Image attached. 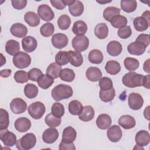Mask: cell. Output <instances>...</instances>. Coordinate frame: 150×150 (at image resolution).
<instances>
[{
  "label": "cell",
  "instance_id": "6da1fadb",
  "mask_svg": "<svg viewBox=\"0 0 150 150\" xmlns=\"http://www.w3.org/2000/svg\"><path fill=\"white\" fill-rule=\"evenodd\" d=\"M72 88L68 85L60 84L55 86L52 90V98L56 101L67 99L73 96Z\"/></svg>",
  "mask_w": 150,
  "mask_h": 150
},
{
  "label": "cell",
  "instance_id": "7a4b0ae2",
  "mask_svg": "<svg viewBox=\"0 0 150 150\" xmlns=\"http://www.w3.org/2000/svg\"><path fill=\"white\" fill-rule=\"evenodd\" d=\"M144 76L134 71L126 73L122 79L123 84L129 88H135L142 86Z\"/></svg>",
  "mask_w": 150,
  "mask_h": 150
},
{
  "label": "cell",
  "instance_id": "3957f363",
  "mask_svg": "<svg viewBox=\"0 0 150 150\" xmlns=\"http://www.w3.org/2000/svg\"><path fill=\"white\" fill-rule=\"evenodd\" d=\"M36 144V138L34 134L28 133L16 141V146L20 150H29L33 148Z\"/></svg>",
  "mask_w": 150,
  "mask_h": 150
},
{
  "label": "cell",
  "instance_id": "277c9868",
  "mask_svg": "<svg viewBox=\"0 0 150 150\" xmlns=\"http://www.w3.org/2000/svg\"><path fill=\"white\" fill-rule=\"evenodd\" d=\"M46 111V107L40 101L32 103L28 108V112L32 118L35 120L40 119Z\"/></svg>",
  "mask_w": 150,
  "mask_h": 150
},
{
  "label": "cell",
  "instance_id": "5b68a950",
  "mask_svg": "<svg viewBox=\"0 0 150 150\" xmlns=\"http://www.w3.org/2000/svg\"><path fill=\"white\" fill-rule=\"evenodd\" d=\"M13 63L18 69H25L30 64L31 57L26 53L19 52L13 56Z\"/></svg>",
  "mask_w": 150,
  "mask_h": 150
},
{
  "label": "cell",
  "instance_id": "8992f818",
  "mask_svg": "<svg viewBox=\"0 0 150 150\" xmlns=\"http://www.w3.org/2000/svg\"><path fill=\"white\" fill-rule=\"evenodd\" d=\"M73 48L77 52H83L89 46V40L85 35H77L71 42Z\"/></svg>",
  "mask_w": 150,
  "mask_h": 150
},
{
  "label": "cell",
  "instance_id": "52a82bcc",
  "mask_svg": "<svg viewBox=\"0 0 150 150\" xmlns=\"http://www.w3.org/2000/svg\"><path fill=\"white\" fill-rule=\"evenodd\" d=\"M38 15L43 21L46 22H49L54 18V12L46 4H42L38 6Z\"/></svg>",
  "mask_w": 150,
  "mask_h": 150
},
{
  "label": "cell",
  "instance_id": "ba28073f",
  "mask_svg": "<svg viewBox=\"0 0 150 150\" xmlns=\"http://www.w3.org/2000/svg\"><path fill=\"white\" fill-rule=\"evenodd\" d=\"M128 103L130 108L134 110H138L143 106L144 99L141 94L132 93L128 96Z\"/></svg>",
  "mask_w": 150,
  "mask_h": 150
},
{
  "label": "cell",
  "instance_id": "9c48e42d",
  "mask_svg": "<svg viewBox=\"0 0 150 150\" xmlns=\"http://www.w3.org/2000/svg\"><path fill=\"white\" fill-rule=\"evenodd\" d=\"M0 138L3 144L7 146H13L17 141L15 134L7 129L0 130Z\"/></svg>",
  "mask_w": 150,
  "mask_h": 150
},
{
  "label": "cell",
  "instance_id": "30bf717a",
  "mask_svg": "<svg viewBox=\"0 0 150 150\" xmlns=\"http://www.w3.org/2000/svg\"><path fill=\"white\" fill-rule=\"evenodd\" d=\"M10 108L13 113L20 114L24 112L27 108V104L21 98H15L10 103Z\"/></svg>",
  "mask_w": 150,
  "mask_h": 150
},
{
  "label": "cell",
  "instance_id": "8fae6325",
  "mask_svg": "<svg viewBox=\"0 0 150 150\" xmlns=\"http://www.w3.org/2000/svg\"><path fill=\"white\" fill-rule=\"evenodd\" d=\"M122 135L121 129L118 125H113L108 128L107 136L108 139L112 142L119 141Z\"/></svg>",
  "mask_w": 150,
  "mask_h": 150
},
{
  "label": "cell",
  "instance_id": "7c38bea8",
  "mask_svg": "<svg viewBox=\"0 0 150 150\" xmlns=\"http://www.w3.org/2000/svg\"><path fill=\"white\" fill-rule=\"evenodd\" d=\"M52 43L53 46L59 49H61L66 47L68 44L67 36L61 33L54 34L52 38Z\"/></svg>",
  "mask_w": 150,
  "mask_h": 150
},
{
  "label": "cell",
  "instance_id": "4fadbf2b",
  "mask_svg": "<svg viewBox=\"0 0 150 150\" xmlns=\"http://www.w3.org/2000/svg\"><path fill=\"white\" fill-rule=\"evenodd\" d=\"M59 137V132L54 128L50 127L45 130L42 134V139L44 142L51 144L54 143Z\"/></svg>",
  "mask_w": 150,
  "mask_h": 150
},
{
  "label": "cell",
  "instance_id": "5bb4252c",
  "mask_svg": "<svg viewBox=\"0 0 150 150\" xmlns=\"http://www.w3.org/2000/svg\"><path fill=\"white\" fill-rule=\"evenodd\" d=\"M22 48L25 52L31 53L35 50L38 46L36 39L30 36H25L22 40Z\"/></svg>",
  "mask_w": 150,
  "mask_h": 150
},
{
  "label": "cell",
  "instance_id": "9a60e30c",
  "mask_svg": "<svg viewBox=\"0 0 150 150\" xmlns=\"http://www.w3.org/2000/svg\"><path fill=\"white\" fill-rule=\"evenodd\" d=\"M10 32L15 37L18 38H23L28 33V28L23 24L21 23H16L11 26Z\"/></svg>",
  "mask_w": 150,
  "mask_h": 150
},
{
  "label": "cell",
  "instance_id": "2e32d148",
  "mask_svg": "<svg viewBox=\"0 0 150 150\" xmlns=\"http://www.w3.org/2000/svg\"><path fill=\"white\" fill-rule=\"evenodd\" d=\"M67 57L69 62L74 67H80L83 63V57L79 52L69 50L67 51Z\"/></svg>",
  "mask_w": 150,
  "mask_h": 150
},
{
  "label": "cell",
  "instance_id": "e0dca14e",
  "mask_svg": "<svg viewBox=\"0 0 150 150\" xmlns=\"http://www.w3.org/2000/svg\"><path fill=\"white\" fill-rule=\"evenodd\" d=\"M15 129L20 132H25L31 127V122L26 117H20L16 120L14 123Z\"/></svg>",
  "mask_w": 150,
  "mask_h": 150
},
{
  "label": "cell",
  "instance_id": "ac0fdd59",
  "mask_svg": "<svg viewBox=\"0 0 150 150\" xmlns=\"http://www.w3.org/2000/svg\"><path fill=\"white\" fill-rule=\"evenodd\" d=\"M146 49V46L142 43L134 42L129 45L127 47V50L131 54L139 56L142 54Z\"/></svg>",
  "mask_w": 150,
  "mask_h": 150
},
{
  "label": "cell",
  "instance_id": "d6986e66",
  "mask_svg": "<svg viewBox=\"0 0 150 150\" xmlns=\"http://www.w3.org/2000/svg\"><path fill=\"white\" fill-rule=\"evenodd\" d=\"M96 124L97 127L101 129H108L112 122L111 117L107 114H100L96 120Z\"/></svg>",
  "mask_w": 150,
  "mask_h": 150
},
{
  "label": "cell",
  "instance_id": "ffe728a7",
  "mask_svg": "<svg viewBox=\"0 0 150 150\" xmlns=\"http://www.w3.org/2000/svg\"><path fill=\"white\" fill-rule=\"evenodd\" d=\"M122 50L121 44L116 40L110 41L107 46V52L111 56H118Z\"/></svg>",
  "mask_w": 150,
  "mask_h": 150
},
{
  "label": "cell",
  "instance_id": "44dd1931",
  "mask_svg": "<svg viewBox=\"0 0 150 150\" xmlns=\"http://www.w3.org/2000/svg\"><path fill=\"white\" fill-rule=\"evenodd\" d=\"M118 124L125 129L133 128L136 124L135 120L133 117L129 115H123L118 120Z\"/></svg>",
  "mask_w": 150,
  "mask_h": 150
},
{
  "label": "cell",
  "instance_id": "7402d4cb",
  "mask_svg": "<svg viewBox=\"0 0 150 150\" xmlns=\"http://www.w3.org/2000/svg\"><path fill=\"white\" fill-rule=\"evenodd\" d=\"M86 76L87 79L93 82H96L102 77V72L101 70L97 67H90L86 72Z\"/></svg>",
  "mask_w": 150,
  "mask_h": 150
},
{
  "label": "cell",
  "instance_id": "603a6c76",
  "mask_svg": "<svg viewBox=\"0 0 150 150\" xmlns=\"http://www.w3.org/2000/svg\"><path fill=\"white\" fill-rule=\"evenodd\" d=\"M135 140L138 145L141 146H146L150 141L149 134L147 131L141 130L136 134Z\"/></svg>",
  "mask_w": 150,
  "mask_h": 150
},
{
  "label": "cell",
  "instance_id": "cb8c5ba5",
  "mask_svg": "<svg viewBox=\"0 0 150 150\" xmlns=\"http://www.w3.org/2000/svg\"><path fill=\"white\" fill-rule=\"evenodd\" d=\"M94 110L91 105H86L83 107L81 113L79 115V118L84 122L92 120L94 117Z\"/></svg>",
  "mask_w": 150,
  "mask_h": 150
},
{
  "label": "cell",
  "instance_id": "d4e9b609",
  "mask_svg": "<svg viewBox=\"0 0 150 150\" xmlns=\"http://www.w3.org/2000/svg\"><path fill=\"white\" fill-rule=\"evenodd\" d=\"M77 136L76 131L71 127L65 128L63 131L62 141L65 142H73Z\"/></svg>",
  "mask_w": 150,
  "mask_h": 150
},
{
  "label": "cell",
  "instance_id": "484cf974",
  "mask_svg": "<svg viewBox=\"0 0 150 150\" xmlns=\"http://www.w3.org/2000/svg\"><path fill=\"white\" fill-rule=\"evenodd\" d=\"M69 11L72 16H79L84 11L83 4L80 1L74 0L73 3L69 6Z\"/></svg>",
  "mask_w": 150,
  "mask_h": 150
},
{
  "label": "cell",
  "instance_id": "4316f807",
  "mask_svg": "<svg viewBox=\"0 0 150 150\" xmlns=\"http://www.w3.org/2000/svg\"><path fill=\"white\" fill-rule=\"evenodd\" d=\"M24 20L31 27H36L40 23L39 15L32 11L28 12L25 14Z\"/></svg>",
  "mask_w": 150,
  "mask_h": 150
},
{
  "label": "cell",
  "instance_id": "83f0119b",
  "mask_svg": "<svg viewBox=\"0 0 150 150\" xmlns=\"http://www.w3.org/2000/svg\"><path fill=\"white\" fill-rule=\"evenodd\" d=\"M20 50L19 43L13 39H11L7 41L5 45V51L6 53L11 56H15L19 53Z\"/></svg>",
  "mask_w": 150,
  "mask_h": 150
},
{
  "label": "cell",
  "instance_id": "f1b7e54d",
  "mask_svg": "<svg viewBox=\"0 0 150 150\" xmlns=\"http://www.w3.org/2000/svg\"><path fill=\"white\" fill-rule=\"evenodd\" d=\"M133 25L136 30L138 32H143L148 28L149 23H148L142 16H138L134 19Z\"/></svg>",
  "mask_w": 150,
  "mask_h": 150
},
{
  "label": "cell",
  "instance_id": "f546056e",
  "mask_svg": "<svg viewBox=\"0 0 150 150\" xmlns=\"http://www.w3.org/2000/svg\"><path fill=\"white\" fill-rule=\"evenodd\" d=\"M94 34L100 39L106 38L108 34V28L106 23H100L97 24L94 28Z\"/></svg>",
  "mask_w": 150,
  "mask_h": 150
},
{
  "label": "cell",
  "instance_id": "4dcf8cb0",
  "mask_svg": "<svg viewBox=\"0 0 150 150\" xmlns=\"http://www.w3.org/2000/svg\"><path fill=\"white\" fill-rule=\"evenodd\" d=\"M88 59L90 62L93 64H100L103 61L104 56L100 50L93 49L88 53Z\"/></svg>",
  "mask_w": 150,
  "mask_h": 150
},
{
  "label": "cell",
  "instance_id": "1f68e13d",
  "mask_svg": "<svg viewBox=\"0 0 150 150\" xmlns=\"http://www.w3.org/2000/svg\"><path fill=\"white\" fill-rule=\"evenodd\" d=\"M105 69L107 73L111 75H115L120 71L121 66L117 61L109 60L105 64Z\"/></svg>",
  "mask_w": 150,
  "mask_h": 150
},
{
  "label": "cell",
  "instance_id": "d6a6232c",
  "mask_svg": "<svg viewBox=\"0 0 150 150\" xmlns=\"http://www.w3.org/2000/svg\"><path fill=\"white\" fill-rule=\"evenodd\" d=\"M120 6L123 11L131 13L137 9V2L135 0H122L120 2Z\"/></svg>",
  "mask_w": 150,
  "mask_h": 150
},
{
  "label": "cell",
  "instance_id": "836d02e7",
  "mask_svg": "<svg viewBox=\"0 0 150 150\" xmlns=\"http://www.w3.org/2000/svg\"><path fill=\"white\" fill-rule=\"evenodd\" d=\"M87 30V25L83 21H76L73 26L72 31L77 35H84Z\"/></svg>",
  "mask_w": 150,
  "mask_h": 150
},
{
  "label": "cell",
  "instance_id": "e575fe53",
  "mask_svg": "<svg viewBox=\"0 0 150 150\" xmlns=\"http://www.w3.org/2000/svg\"><path fill=\"white\" fill-rule=\"evenodd\" d=\"M38 86L42 89L49 88L54 83V79L47 74H42L37 81Z\"/></svg>",
  "mask_w": 150,
  "mask_h": 150
},
{
  "label": "cell",
  "instance_id": "d590c367",
  "mask_svg": "<svg viewBox=\"0 0 150 150\" xmlns=\"http://www.w3.org/2000/svg\"><path fill=\"white\" fill-rule=\"evenodd\" d=\"M75 73L74 71L69 68H64L60 70L59 77L63 81L67 82H71L75 79Z\"/></svg>",
  "mask_w": 150,
  "mask_h": 150
},
{
  "label": "cell",
  "instance_id": "8d00e7d4",
  "mask_svg": "<svg viewBox=\"0 0 150 150\" xmlns=\"http://www.w3.org/2000/svg\"><path fill=\"white\" fill-rule=\"evenodd\" d=\"M120 9L115 6L107 7L103 12V17L105 21L110 22L114 16L120 15Z\"/></svg>",
  "mask_w": 150,
  "mask_h": 150
},
{
  "label": "cell",
  "instance_id": "74e56055",
  "mask_svg": "<svg viewBox=\"0 0 150 150\" xmlns=\"http://www.w3.org/2000/svg\"><path fill=\"white\" fill-rule=\"evenodd\" d=\"M83 108L82 104L78 100H74L71 101L68 105L69 112L74 115H79Z\"/></svg>",
  "mask_w": 150,
  "mask_h": 150
},
{
  "label": "cell",
  "instance_id": "f35d334b",
  "mask_svg": "<svg viewBox=\"0 0 150 150\" xmlns=\"http://www.w3.org/2000/svg\"><path fill=\"white\" fill-rule=\"evenodd\" d=\"M62 69V66L59 65L56 62L52 63L46 69V74L53 79H57L59 77V73Z\"/></svg>",
  "mask_w": 150,
  "mask_h": 150
},
{
  "label": "cell",
  "instance_id": "ab89813d",
  "mask_svg": "<svg viewBox=\"0 0 150 150\" xmlns=\"http://www.w3.org/2000/svg\"><path fill=\"white\" fill-rule=\"evenodd\" d=\"M39 90L38 87L33 84L28 83L25 85L24 88V94L25 96L29 98L32 99L35 98L38 94Z\"/></svg>",
  "mask_w": 150,
  "mask_h": 150
},
{
  "label": "cell",
  "instance_id": "60d3db41",
  "mask_svg": "<svg viewBox=\"0 0 150 150\" xmlns=\"http://www.w3.org/2000/svg\"><path fill=\"white\" fill-rule=\"evenodd\" d=\"M99 96L100 98L103 102H110L114 98L115 96V91L113 87L108 90H100Z\"/></svg>",
  "mask_w": 150,
  "mask_h": 150
},
{
  "label": "cell",
  "instance_id": "b9f144b4",
  "mask_svg": "<svg viewBox=\"0 0 150 150\" xmlns=\"http://www.w3.org/2000/svg\"><path fill=\"white\" fill-rule=\"evenodd\" d=\"M111 25L115 28H121L127 25L128 22L127 19L126 17L122 15H118L114 16L111 21H110Z\"/></svg>",
  "mask_w": 150,
  "mask_h": 150
},
{
  "label": "cell",
  "instance_id": "7bdbcfd3",
  "mask_svg": "<svg viewBox=\"0 0 150 150\" xmlns=\"http://www.w3.org/2000/svg\"><path fill=\"white\" fill-rule=\"evenodd\" d=\"M124 64L127 70L132 71L138 68L139 66V62L137 59L135 58L128 57L124 59Z\"/></svg>",
  "mask_w": 150,
  "mask_h": 150
},
{
  "label": "cell",
  "instance_id": "ee69618b",
  "mask_svg": "<svg viewBox=\"0 0 150 150\" xmlns=\"http://www.w3.org/2000/svg\"><path fill=\"white\" fill-rule=\"evenodd\" d=\"M45 123L47 125L52 128L59 127L61 124V118L57 117L52 113L48 114L45 118Z\"/></svg>",
  "mask_w": 150,
  "mask_h": 150
},
{
  "label": "cell",
  "instance_id": "f6af8a7d",
  "mask_svg": "<svg viewBox=\"0 0 150 150\" xmlns=\"http://www.w3.org/2000/svg\"><path fill=\"white\" fill-rule=\"evenodd\" d=\"M9 124V114L6 110L0 109V130L6 129Z\"/></svg>",
  "mask_w": 150,
  "mask_h": 150
},
{
  "label": "cell",
  "instance_id": "bcb514c9",
  "mask_svg": "<svg viewBox=\"0 0 150 150\" xmlns=\"http://www.w3.org/2000/svg\"><path fill=\"white\" fill-rule=\"evenodd\" d=\"M54 31V25L50 22L43 24L40 28V34L44 37H49L52 36Z\"/></svg>",
  "mask_w": 150,
  "mask_h": 150
},
{
  "label": "cell",
  "instance_id": "7dc6e473",
  "mask_svg": "<svg viewBox=\"0 0 150 150\" xmlns=\"http://www.w3.org/2000/svg\"><path fill=\"white\" fill-rule=\"evenodd\" d=\"M71 24V19L67 15H61L57 20V25L59 28L62 30L67 29Z\"/></svg>",
  "mask_w": 150,
  "mask_h": 150
},
{
  "label": "cell",
  "instance_id": "c3c4849f",
  "mask_svg": "<svg viewBox=\"0 0 150 150\" xmlns=\"http://www.w3.org/2000/svg\"><path fill=\"white\" fill-rule=\"evenodd\" d=\"M55 62L60 66L67 64L69 62L67 57V51H59L55 56Z\"/></svg>",
  "mask_w": 150,
  "mask_h": 150
},
{
  "label": "cell",
  "instance_id": "681fc988",
  "mask_svg": "<svg viewBox=\"0 0 150 150\" xmlns=\"http://www.w3.org/2000/svg\"><path fill=\"white\" fill-rule=\"evenodd\" d=\"M51 113L54 116L61 118L64 114V107L60 103H54L51 108Z\"/></svg>",
  "mask_w": 150,
  "mask_h": 150
},
{
  "label": "cell",
  "instance_id": "f907efd6",
  "mask_svg": "<svg viewBox=\"0 0 150 150\" xmlns=\"http://www.w3.org/2000/svg\"><path fill=\"white\" fill-rule=\"evenodd\" d=\"M14 80L18 83H26L29 78L28 73L23 70H18L15 72L13 76Z\"/></svg>",
  "mask_w": 150,
  "mask_h": 150
},
{
  "label": "cell",
  "instance_id": "816d5d0a",
  "mask_svg": "<svg viewBox=\"0 0 150 150\" xmlns=\"http://www.w3.org/2000/svg\"><path fill=\"white\" fill-rule=\"evenodd\" d=\"M99 86L102 90H108L113 87L111 79L107 77H103L99 80Z\"/></svg>",
  "mask_w": 150,
  "mask_h": 150
},
{
  "label": "cell",
  "instance_id": "f5cc1de1",
  "mask_svg": "<svg viewBox=\"0 0 150 150\" xmlns=\"http://www.w3.org/2000/svg\"><path fill=\"white\" fill-rule=\"evenodd\" d=\"M118 35L121 39H127L132 35V30L129 26H125L118 30Z\"/></svg>",
  "mask_w": 150,
  "mask_h": 150
},
{
  "label": "cell",
  "instance_id": "db71d44e",
  "mask_svg": "<svg viewBox=\"0 0 150 150\" xmlns=\"http://www.w3.org/2000/svg\"><path fill=\"white\" fill-rule=\"evenodd\" d=\"M42 74L43 73L42 71L38 68H33L28 72L29 79L33 81H37Z\"/></svg>",
  "mask_w": 150,
  "mask_h": 150
},
{
  "label": "cell",
  "instance_id": "11a10c76",
  "mask_svg": "<svg viewBox=\"0 0 150 150\" xmlns=\"http://www.w3.org/2000/svg\"><path fill=\"white\" fill-rule=\"evenodd\" d=\"M12 5L15 9L21 10L23 9L27 5L26 0H12L11 1Z\"/></svg>",
  "mask_w": 150,
  "mask_h": 150
},
{
  "label": "cell",
  "instance_id": "9f6ffc18",
  "mask_svg": "<svg viewBox=\"0 0 150 150\" xmlns=\"http://www.w3.org/2000/svg\"><path fill=\"white\" fill-rule=\"evenodd\" d=\"M135 42H140L145 45L146 47L149 45V35L148 34L141 33L137 38Z\"/></svg>",
  "mask_w": 150,
  "mask_h": 150
},
{
  "label": "cell",
  "instance_id": "6f0895ef",
  "mask_svg": "<svg viewBox=\"0 0 150 150\" xmlns=\"http://www.w3.org/2000/svg\"><path fill=\"white\" fill-rule=\"evenodd\" d=\"M50 2L54 8L59 10L63 9L66 6L64 0H50Z\"/></svg>",
  "mask_w": 150,
  "mask_h": 150
},
{
  "label": "cell",
  "instance_id": "680465c9",
  "mask_svg": "<svg viewBox=\"0 0 150 150\" xmlns=\"http://www.w3.org/2000/svg\"><path fill=\"white\" fill-rule=\"evenodd\" d=\"M59 150H65V149H76V147L73 144V142H65L63 141H61L59 146Z\"/></svg>",
  "mask_w": 150,
  "mask_h": 150
},
{
  "label": "cell",
  "instance_id": "91938a15",
  "mask_svg": "<svg viewBox=\"0 0 150 150\" xmlns=\"http://www.w3.org/2000/svg\"><path fill=\"white\" fill-rule=\"evenodd\" d=\"M11 73H12V71L11 69H4L1 71L0 75L2 77L6 78L10 76Z\"/></svg>",
  "mask_w": 150,
  "mask_h": 150
},
{
  "label": "cell",
  "instance_id": "94428289",
  "mask_svg": "<svg viewBox=\"0 0 150 150\" xmlns=\"http://www.w3.org/2000/svg\"><path fill=\"white\" fill-rule=\"evenodd\" d=\"M142 86L148 89L149 88V74L144 76Z\"/></svg>",
  "mask_w": 150,
  "mask_h": 150
},
{
  "label": "cell",
  "instance_id": "6125c7cd",
  "mask_svg": "<svg viewBox=\"0 0 150 150\" xmlns=\"http://www.w3.org/2000/svg\"><path fill=\"white\" fill-rule=\"evenodd\" d=\"M149 61L150 59H148L144 63V66H143V69L144 70L145 72L147 73H150V69H149Z\"/></svg>",
  "mask_w": 150,
  "mask_h": 150
},
{
  "label": "cell",
  "instance_id": "be15d7a7",
  "mask_svg": "<svg viewBox=\"0 0 150 150\" xmlns=\"http://www.w3.org/2000/svg\"><path fill=\"white\" fill-rule=\"evenodd\" d=\"M141 16L144 18L148 23H150V12L149 11H146L144 12Z\"/></svg>",
  "mask_w": 150,
  "mask_h": 150
},
{
  "label": "cell",
  "instance_id": "e7e4bbea",
  "mask_svg": "<svg viewBox=\"0 0 150 150\" xmlns=\"http://www.w3.org/2000/svg\"><path fill=\"white\" fill-rule=\"evenodd\" d=\"M144 115L146 119L149 120V106H148L145 108L144 111Z\"/></svg>",
  "mask_w": 150,
  "mask_h": 150
},
{
  "label": "cell",
  "instance_id": "03108f58",
  "mask_svg": "<svg viewBox=\"0 0 150 150\" xmlns=\"http://www.w3.org/2000/svg\"><path fill=\"white\" fill-rule=\"evenodd\" d=\"M111 1H105V2H101V1H97V2L99 3V4H105V3H108V2H111Z\"/></svg>",
  "mask_w": 150,
  "mask_h": 150
}]
</instances>
